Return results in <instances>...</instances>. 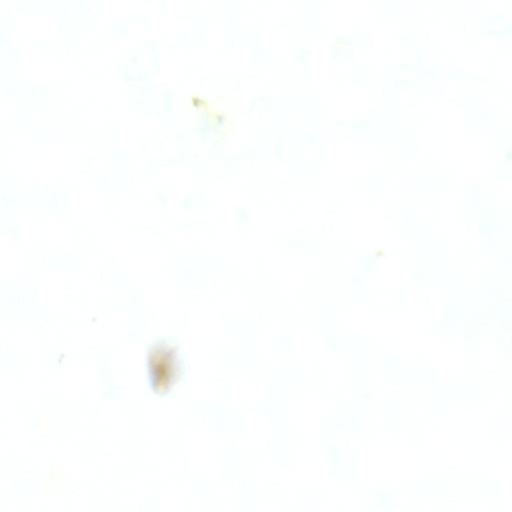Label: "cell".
<instances>
[{
	"mask_svg": "<svg viewBox=\"0 0 512 512\" xmlns=\"http://www.w3.org/2000/svg\"><path fill=\"white\" fill-rule=\"evenodd\" d=\"M148 369L151 385L157 393L169 391L180 376V362L174 347L159 343L149 352Z\"/></svg>",
	"mask_w": 512,
	"mask_h": 512,
	"instance_id": "1",
	"label": "cell"
}]
</instances>
